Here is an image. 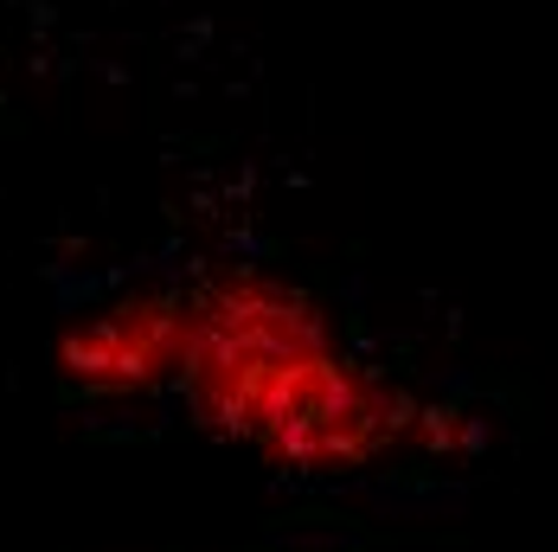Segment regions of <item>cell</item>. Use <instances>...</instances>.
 I'll list each match as a JSON object with an SVG mask.
<instances>
[{"mask_svg": "<svg viewBox=\"0 0 558 552\" xmlns=\"http://www.w3.org/2000/svg\"><path fill=\"white\" fill-rule=\"evenodd\" d=\"M58 360H64V380H84V386H116V347L110 340H97V334H64V347H58Z\"/></svg>", "mask_w": 558, "mask_h": 552, "instance_id": "1", "label": "cell"}, {"mask_svg": "<svg viewBox=\"0 0 558 552\" xmlns=\"http://www.w3.org/2000/svg\"><path fill=\"white\" fill-rule=\"evenodd\" d=\"M206 418L219 424V431H231V437H244L251 424H257V392L244 386V380H206Z\"/></svg>", "mask_w": 558, "mask_h": 552, "instance_id": "2", "label": "cell"}, {"mask_svg": "<svg viewBox=\"0 0 558 552\" xmlns=\"http://www.w3.org/2000/svg\"><path fill=\"white\" fill-rule=\"evenodd\" d=\"M155 367H161V347H155V340H142V334H135V340H122V347H116V386H148V380H155Z\"/></svg>", "mask_w": 558, "mask_h": 552, "instance_id": "3", "label": "cell"}, {"mask_svg": "<svg viewBox=\"0 0 558 552\" xmlns=\"http://www.w3.org/2000/svg\"><path fill=\"white\" fill-rule=\"evenodd\" d=\"M366 456V437L353 424H322V463H360Z\"/></svg>", "mask_w": 558, "mask_h": 552, "instance_id": "4", "label": "cell"}, {"mask_svg": "<svg viewBox=\"0 0 558 552\" xmlns=\"http://www.w3.org/2000/svg\"><path fill=\"white\" fill-rule=\"evenodd\" d=\"M404 424H417V405L398 392V398H386V431H404Z\"/></svg>", "mask_w": 558, "mask_h": 552, "instance_id": "5", "label": "cell"}, {"mask_svg": "<svg viewBox=\"0 0 558 552\" xmlns=\"http://www.w3.org/2000/svg\"><path fill=\"white\" fill-rule=\"evenodd\" d=\"M97 289V276H64V289H58V309H71V302H84Z\"/></svg>", "mask_w": 558, "mask_h": 552, "instance_id": "6", "label": "cell"}]
</instances>
